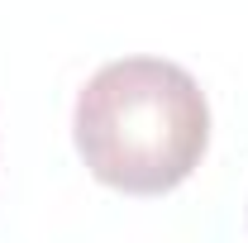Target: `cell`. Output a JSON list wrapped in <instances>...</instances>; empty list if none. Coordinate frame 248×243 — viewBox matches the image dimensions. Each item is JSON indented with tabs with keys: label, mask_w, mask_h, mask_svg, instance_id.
<instances>
[{
	"label": "cell",
	"mask_w": 248,
	"mask_h": 243,
	"mask_svg": "<svg viewBox=\"0 0 248 243\" xmlns=\"http://www.w3.org/2000/svg\"><path fill=\"white\" fill-rule=\"evenodd\" d=\"M77 152L91 177L157 196L191 177L210 138V105L196 76L167 58L105 62L77 95Z\"/></svg>",
	"instance_id": "1"
}]
</instances>
